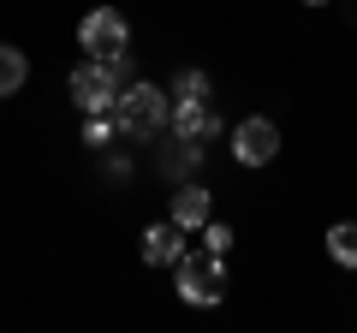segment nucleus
<instances>
[{
  "instance_id": "nucleus-13",
  "label": "nucleus",
  "mask_w": 357,
  "mask_h": 333,
  "mask_svg": "<svg viewBox=\"0 0 357 333\" xmlns=\"http://www.w3.org/2000/svg\"><path fill=\"white\" fill-rule=\"evenodd\" d=\"M203 250H215V256H227V250H232V226H220V220H208V226H203Z\"/></svg>"
},
{
  "instance_id": "nucleus-10",
  "label": "nucleus",
  "mask_w": 357,
  "mask_h": 333,
  "mask_svg": "<svg viewBox=\"0 0 357 333\" xmlns=\"http://www.w3.org/2000/svg\"><path fill=\"white\" fill-rule=\"evenodd\" d=\"M328 262L357 268V220H333L328 226Z\"/></svg>"
},
{
  "instance_id": "nucleus-15",
  "label": "nucleus",
  "mask_w": 357,
  "mask_h": 333,
  "mask_svg": "<svg viewBox=\"0 0 357 333\" xmlns=\"http://www.w3.org/2000/svg\"><path fill=\"white\" fill-rule=\"evenodd\" d=\"M304 6H333V0H304Z\"/></svg>"
},
{
  "instance_id": "nucleus-14",
  "label": "nucleus",
  "mask_w": 357,
  "mask_h": 333,
  "mask_svg": "<svg viewBox=\"0 0 357 333\" xmlns=\"http://www.w3.org/2000/svg\"><path fill=\"white\" fill-rule=\"evenodd\" d=\"M102 65L114 72V84H119V90L131 84V54H126V48H119V54H102Z\"/></svg>"
},
{
  "instance_id": "nucleus-6",
  "label": "nucleus",
  "mask_w": 357,
  "mask_h": 333,
  "mask_svg": "<svg viewBox=\"0 0 357 333\" xmlns=\"http://www.w3.org/2000/svg\"><path fill=\"white\" fill-rule=\"evenodd\" d=\"M173 131L178 143H197V149H203V143H215L220 137V114H215V102H173Z\"/></svg>"
},
{
  "instance_id": "nucleus-11",
  "label": "nucleus",
  "mask_w": 357,
  "mask_h": 333,
  "mask_svg": "<svg viewBox=\"0 0 357 333\" xmlns=\"http://www.w3.org/2000/svg\"><path fill=\"white\" fill-rule=\"evenodd\" d=\"M208 90H215V84H208L203 65H185V72L173 77V102H208Z\"/></svg>"
},
{
  "instance_id": "nucleus-12",
  "label": "nucleus",
  "mask_w": 357,
  "mask_h": 333,
  "mask_svg": "<svg viewBox=\"0 0 357 333\" xmlns=\"http://www.w3.org/2000/svg\"><path fill=\"white\" fill-rule=\"evenodd\" d=\"M114 137H119V119H114V107H107V114H89V125H84V143H89V149H107Z\"/></svg>"
},
{
  "instance_id": "nucleus-1",
  "label": "nucleus",
  "mask_w": 357,
  "mask_h": 333,
  "mask_svg": "<svg viewBox=\"0 0 357 333\" xmlns=\"http://www.w3.org/2000/svg\"><path fill=\"white\" fill-rule=\"evenodd\" d=\"M114 119H119V137L155 143V131L173 125V90H155V84H143V77H131L126 90L114 95Z\"/></svg>"
},
{
  "instance_id": "nucleus-7",
  "label": "nucleus",
  "mask_w": 357,
  "mask_h": 333,
  "mask_svg": "<svg viewBox=\"0 0 357 333\" xmlns=\"http://www.w3.org/2000/svg\"><path fill=\"white\" fill-rule=\"evenodd\" d=\"M137 256L149 262V268H173V262L185 256V226H178L173 215H167L161 226H143V244H137Z\"/></svg>"
},
{
  "instance_id": "nucleus-2",
  "label": "nucleus",
  "mask_w": 357,
  "mask_h": 333,
  "mask_svg": "<svg viewBox=\"0 0 357 333\" xmlns=\"http://www.w3.org/2000/svg\"><path fill=\"white\" fill-rule=\"evenodd\" d=\"M173 292L191 309H215L227 297V256H215V250H185L173 262Z\"/></svg>"
},
{
  "instance_id": "nucleus-8",
  "label": "nucleus",
  "mask_w": 357,
  "mask_h": 333,
  "mask_svg": "<svg viewBox=\"0 0 357 333\" xmlns=\"http://www.w3.org/2000/svg\"><path fill=\"white\" fill-rule=\"evenodd\" d=\"M173 220L185 232H203L208 220H215V196H208V185H178V191H173Z\"/></svg>"
},
{
  "instance_id": "nucleus-3",
  "label": "nucleus",
  "mask_w": 357,
  "mask_h": 333,
  "mask_svg": "<svg viewBox=\"0 0 357 333\" xmlns=\"http://www.w3.org/2000/svg\"><path fill=\"white\" fill-rule=\"evenodd\" d=\"M77 48H84L89 60L131 48V24H126V13H119V6H96V13H84V24H77Z\"/></svg>"
},
{
  "instance_id": "nucleus-9",
  "label": "nucleus",
  "mask_w": 357,
  "mask_h": 333,
  "mask_svg": "<svg viewBox=\"0 0 357 333\" xmlns=\"http://www.w3.org/2000/svg\"><path fill=\"white\" fill-rule=\"evenodd\" d=\"M24 77H30V60L13 48V42H0V102L24 90Z\"/></svg>"
},
{
  "instance_id": "nucleus-5",
  "label": "nucleus",
  "mask_w": 357,
  "mask_h": 333,
  "mask_svg": "<svg viewBox=\"0 0 357 333\" xmlns=\"http://www.w3.org/2000/svg\"><path fill=\"white\" fill-rule=\"evenodd\" d=\"M66 95H72L84 114H107V107H114V95H119V84H114V72H107L102 60H84L72 77H66Z\"/></svg>"
},
{
  "instance_id": "nucleus-4",
  "label": "nucleus",
  "mask_w": 357,
  "mask_h": 333,
  "mask_svg": "<svg viewBox=\"0 0 357 333\" xmlns=\"http://www.w3.org/2000/svg\"><path fill=\"white\" fill-rule=\"evenodd\" d=\"M274 155H280V125L268 114H250L232 125V161L238 166H268Z\"/></svg>"
}]
</instances>
